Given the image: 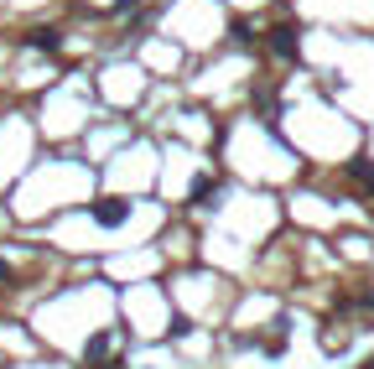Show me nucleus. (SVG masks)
I'll return each mask as SVG.
<instances>
[{
	"instance_id": "obj_1",
	"label": "nucleus",
	"mask_w": 374,
	"mask_h": 369,
	"mask_svg": "<svg viewBox=\"0 0 374 369\" xmlns=\"http://www.w3.org/2000/svg\"><path fill=\"white\" fill-rule=\"evenodd\" d=\"M94 219H99L104 229H115V224L130 219V203H120V198H99V203H94Z\"/></svg>"
},
{
	"instance_id": "obj_2",
	"label": "nucleus",
	"mask_w": 374,
	"mask_h": 369,
	"mask_svg": "<svg viewBox=\"0 0 374 369\" xmlns=\"http://www.w3.org/2000/svg\"><path fill=\"white\" fill-rule=\"evenodd\" d=\"M271 52L276 58H297V26H276L271 32Z\"/></svg>"
},
{
	"instance_id": "obj_3",
	"label": "nucleus",
	"mask_w": 374,
	"mask_h": 369,
	"mask_svg": "<svg viewBox=\"0 0 374 369\" xmlns=\"http://www.w3.org/2000/svg\"><path fill=\"white\" fill-rule=\"evenodd\" d=\"M349 177H354L364 193H374V162H349Z\"/></svg>"
},
{
	"instance_id": "obj_4",
	"label": "nucleus",
	"mask_w": 374,
	"mask_h": 369,
	"mask_svg": "<svg viewBox=\"0 0 374 369\" xmlns=\"http://www.w3.org/2000/svg\"><path fill=\"white\" fill-rule=\"evenodd\" d=\"M26 47H37V52H58V47H63V37H58V32H32V37H26Z\"/></svg>"
},
{
	"instance_id": "obj_5",
	"label": "nucleus",
	"mask_w": 374,
	"mask_h": 369,
	"mask_svg": "<svg viewBox=\"0 0 374 369\" xmlns=\"http://www.w3.org/2000/svg\"><path fill=\"white\" fill-rule=\"evenodd\" d=\"M213 193H219V177H208V172H203V177L193 182V203H208Z\"/></svg>"
},
{
	"instance_id": "obj_6",
	"label": "nucleus",
	"mask_w": 374,
	"mask_h": 369,
	"mask_svg": "<svg viewBox=\"0 0 374 369\" xmlns=\"http://www.w3.org/2000/svg\"><path fill=\"white\" fill-rule=\"evenodd\" d=\"M359 369H374V354H369V359H364V364H359Z\"/></svg>"
}]
</instances>
